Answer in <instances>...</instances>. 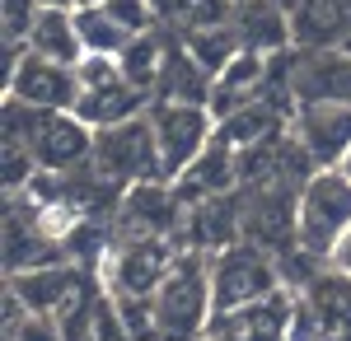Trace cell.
I'll use <instances>...</instances> for the list:
<instances>
[{"mask_svg": "<svg viewBox=\"0 0 351 341\" xmlns=\"http://www.w3.org/2000/svg\"><path fill=\"white\" fill-rule=\"evenodd\" d=\"M328 266H332V271H342V276H351V229L342 234V243L328 253Z\"/></svg>", "mask_w": 351, "mask_h": 341, "instance_id": "31", "label": "cell"}, {"mask_svg": "<svg viewBox=\"0 0 351 341\" xmlns=\"http://www.w3.org/2000/svg\"><path fill=\"white\" fill-rule=\"evenodd\" d=\"M239 150L234 145H225V140H211L206 145V155L192 164L188 173L178 178V197H183V206H192V201H206V197H234L239 192Z\"/></svg>", "mask_w": 351, "mask_h": 341, "instance_id": "17", "label": "cell"}, {"mask_svg": "<svg viewBox=\"0 0 351 341\" xmlns=\"http://www.w3.org/2000/svg\"><path fill=\"white\" fill-rule=\"evenodd\" d=\"M150 103H192V108L211 103V75L192 61V52L178 38H169L164 71H160V84H155V94H150Z\"/></svg>", "mask_w": 351, "mask_h": 341, "instance_id": "19", "label": "cell"}, {"mask_svg": "<svg viewBox=\"0 0 351 341\" xmlns=\"http://www.w3.org/2000/svg\"><path fill=\"white\" fill-rule=\"evenodd\" d=\"M267 89H271V56L239 52L216 79H211V103L206 108H211L216 122H225L230 112H239V108H248L253 99H263Z\"/></svg>", "mask_w": 351, "mask_h": 341, "instance_id": "15", "label": "cell"}, {"mask_svg": "<svg viewBox=\"0 0 351 341\" xmlns=\"http://www.w3.org/2000/svg\"><path fill=\"white\" fill-rule=\"evenodd\" d=\"M234 28H239L243 52L281 56L295 38H291V10H281L276 0H248L234 10Z\"/></svg>", "mask_w": 351, "mask_h": 341, "instance_id": "20", "label": "cell"}, {"mask_svg": "<svg viewBox=\"0 0 351 341\" xmlns=\"http://www.w3.org/2000/svg\"><path fill=\"white\" fill-rule=\"evenodd\" d=\"M211 290H216V314L220 309H243V304H258V299H271L281 286V271H276V257L258 243H234L211 257Z\"/></svg>", "mask_w": 351, "mask_h": 341, "instance_id": "6", "label": "cell"}, {"mask_svg": "<svg viewBox=\"0 0 351 341\" xmlns=\"http://www.w3.org/2000/svg\"><path fill=\"white\" fill-rule=\"evenodd\" d=\"M5 140H19L43 173H80L94 159V131L75 112H47L5 99Z\"/></svg>", "mask_w": 351, "mask_h": 341, "instance_id": "1", "label": "cell"}, {"mask_svg": "<svg viewBox=\"0 0 351 341\" xmlns=\"http://www.w3.org/2000/svg\"><path fill=\"white\" fill-rule=\"evenodd\" d=\"M291 314H295V294L276 290L271 299L258 304L220 309L202 341H291Z\"/></svg>", "mask_w": 351, "mask_h": 341, "instance_id": "12", "label": "cell"}, {"mask_svg": "<svg viewBox=\"0 0 351 341\" xmlns=\"http://www.w3.org/2000/svg\"><path fill=\"white\" fill-rule=\"evenodd\" d=\"M276 5H281V10H295V0H276Z\"/></svg>", "mask_w": 351, "mask_h": 341, "instance_id": "32", "label": "cell"}, {"mask_svg": "<svg viewBox=\"0 0 351 341\" xmlns=\"http://www.w3.org/2000/svg\"><path fill=\"white\" fill-rule=\"evenodd\" d=\"M173 257H178L173 238H117L99 271V290H108L112 299H150L169 276Z\"/></svg>", "mask_w": 351, "mask_h": 341, "instance_id": "5", "label": "cell"}, {"mask_svg": "<svg viewBox=\"0 0 351 341\" xmlns=\"http://www.w3.org/2000/svg\"><path fill=\"white\" fill-rule=\"evenodd\" d=\"M295 103H351V56L304 52L291 75Z\"/></svg>", "mask_w": 351, "mask_h": 341, "instance_id": "16", "label": "cell"}, {"mask_svg": "<svg viewBox=\"0 0 351 341\" xmlns=\"http://www.w3.org/2000/svg\"><path fill=\"white\" fill-rule=\"evenodd\" d=\"M230 5H234V10H239V5H248V0H230Z\"/></svg>", "mask_w": 351, "mask_h": 341, "instance_id": "34", "label": "cell"}, {"mask_svg": "<svg viewBox=\"0 0 351 341\" xmlns=\"http://www.w3.org/2000/svg\"><path fill=\"white\" fill-rule=\"evenodd\" d=\"M56 262H66L61 238L43 225V215H38L33 201L10 197V206H5V276L38 271V266H56Z\"/></svg>", "mask_w": 351, "mask_h": 341, "instance_id": "10", "label": "cell"}, {"mask_svg": "<svg viewBox=\"0 0 351 341\" xmlns=\"http://www.w3.org/2000/svg\"><path fill=\"white\" fill-rule=\"evenodd\" d=\"M5 341H66V327L52 314H24L19 323L5 327Z\"/></svg>", "mask_w": 351, "mask_h": 341, "instance_id": "29", "label": "cell"}, {"mask_svg": "<svg viewBox=\"0 0 351 341\" xmlns=\"http://www.w3.org/2000/svg\"><path fill=\"white\" fill-rule=\"evenodd\" d=\"M351 229V178L342 168H319L309 183L300 187V210H295V238L324 257L342 243Z\"/></svg>", "mask_w": 351, "mask_h": 341, "instance_id": "4", "label": "cell"}, {"mask_svg": "<svg viewBox=\"0 0 351 341\" xmlns=\"http://www.w3.org/2000/svg\"><path fill=\"white\" fill-rule=\"evenodd\" d=\"M304 299L319 314L324 341H351V276L328 266V271H319V281L304 290Z\"/></svg>", "mask_w": 351, "mask_h": 341, "instance_id": "22", "label": "cell"}, {"mask_svg": "<svg viewBox=\"0 0 351 341\" xmlns=\"http://www.w3.org/2000/svg\"><path fill=\"white\" fill-rule=\"evenodd\" d=\"M0 168H5V192H10V197L28 192V183L43 173V168L33 164V155H28L19 140H5V150H0Z\"/></svg>", "mask_w": 351, "mask_h": 341, "instance_id": "27", "label": "cell"}, {"mask_svg": "<svg viewBox=\"0 0 351 341\" xmlns=\"http://www.w3.org/2000/svg\"><path fill=\"white\" fill-rule=\"evenodd\" d=\"M145 112H150V94H141L136 84H127V75L112 79V84L80 89V103H75V117L89 131H108V127H122L132 117H145Z\"/></svg>", "mask_w": 351, "mask_h": 341, "instance_id": "18", "label": "cell"}, {"mask_svg": "<svg viewBox=\"0 0 351 341\" xmlns=\"http://www.w3.org/2000/svg\"><path fill=\"white\" fill-rule=\"evenodd\" d=\"M75 28H80V42H84V56H122L127 42L136 33L112 19L108 10H75Z\"/></svg>", "mask_w": 351, "mask_h": 341, "instance_id": "25", "label": "cell"}, {"mask_svg": "<svg viewBox=\"0 0 351 341\" xmlns=\"http://www.w3.org/2000/svg\"><path fill=\"white\" fill-rule=\"evenodd\" d=\"M28 52L43 56V61H56V66H80L84 42H80V28H75V10H66V5H43L38 24L28 33Z\"/></svg>", "mask_w": 351, "mask_h": 341, "instance_id": "21", "label": "cell"}, {"mask_svg": "<svg viewBox=\"0 0 351 341\" xmlns=\"http://www.w3.org/2000/svg\"><path fill=\"white\" fill-rule=\"evenodd\" d=\"M150 309L160 323V341H202L216 318V290H211V257L178 248L160 290L150 294Z\"/></svg>", "mask_w": 351, "mask_h": 341, "instance_id": "2", "label": "cell"}, {"mask_svg": "<svg viewBox=\"0 0 351 341\" xmlns=\"http://www.w3.org/2000/svg\"><path fill=\"white\" fill-rule=\"evenodd\" d=\"M5 290L24 304L28 314H52V318H61L71 304H80L84 294H89L84 276L71 262H56V266H38V271L5 276Z\"/></svg>", "mask_w": 351, "mask_h": 341, "instance_id": "14", "label": "cell"}, {"mask_svg": "<svg viewBox=\"0 0 351 341\" xmlns=\"http://www.w3.org/2000/svg\"><path fill=\"white\" fill-rule=\"evenodd\" d=\"M117 238H173L183 234V197L173 183H141L127 187L117 201Z\"/></svg>", "mask_w": 351, "mask_h": 341, "instance_id": "8", "label": "cell"}, {"mask_svg": "<svg viewBox=\"0 0 351 341\" xmlns=\"http://www.w3.org/2000/svg\"><path fill=\"white\" fill-rule=\"evenodd\" d=\"M117 24L127 28V33H150L155 19H160V10H155V0H108L104 5Z\"/></svg>", "mask_w": 351, "mask_h": 341, "instance_id": "30", "label": "cell"}, {"mask_svg": "<svg viewBox=\"0 0 351 341\" xmlns=\"http://www.w3.org/2000/svg\"><path fill=\"white\" fill-rule=\"evenodd\" d=\"M5 99L24 108H47V112H75L80 75H75V66H56V61H43L28 52L14 66V75L5 79Z\"/></svg>", "mask_w": 351, "mask_h": 341, "instance_id": "11", "label": "cell"}, {"mask_svg": "<svg viewBox=\"0 0 351 341\" xmlns=\"http://www.w3.org/2000/svg\"><path fill=\"white\" fill-rule=\"evenodd\" d=\"M342 173H347V178H351V155H347V164H342Z\"/></svg>", "mask_w": 351, "mask_h": 341, "instance_id": "33", "label": "cell"}, {"mask_svg": "<svg viewBox=\"0 0 351 341\" xmlns=\"http://www.w3.org/2000/svg\"><path fill=\"white\" fill-rule=\"evenodd\" d=\"M150 127H155V140H160L164 183H178L192 164L206 155V145L216 140L211 108H192V103H150Z\"/></svg>", "mask_w": 351, "mask_h": 341, "instance_id": "7", "label": "cell"}, {"mask_svg": "<svg viewBox=\"0 0 351 341\" xmlns=\"http://www.w3.org/2000/svg\"><path fill=\"white\" fill-rule=\"evenodd\" d=\"M178 42L188 47V52H192V61H197V66H202V71H206L211 79H216L220 71H225V66H230V61H234V56L243 52V42H239V28H234V24L192 28V33H183Z\"/></svg>", "mask_w": 351, "mask_h": 341, "instance_id": "24", "label": "cell"}, {"mask_svg": "<svg viewBox=\"0 0 351 341\" xmlns=\"http://www.w3.org/2000/svg\"><path fill=\"white\" fill-rule=\"evenodd\" d=\"M164 19H173L178 38L192 28H216V24H234V5L230 0H173L164 10Z\"/></svg>", "mask_w": 351, "mask_h": 341, "instance_id": "26", "label": "cell"}, {"mask_svg": "<svg viewBox=\"0 0 351 341\" xmlns=\"http://www.w3.org/2000/svg\"><path fill=\"white\" fill-rule=\"evenodd\" d=\"M291 136L314 168H342L351 155V103H295Z\"/></svg>", "mask_w": 351, "mask_h": 341, "instance_id": "9", "label": "cell"}, {"mask_svg": "<svg viewBox=\"0 0 351 341\" xmlns=\"http://www.w3.org/2000/svg\"><path fill=\"white\" fill-rule=\"evenodd\" d=\"M89 168L117 192L141 183H160L164 164H160V140H155V127H150V112L122 122V127H108V131H94Z\"/></svg>", "mask_w": 351, "mask_h": 341, "instance_id": "3", "label": "cell"}, {"mask_svg": "<svg viewBox=\"0 0 351 341\" xmlns=\"http://www.w3.org/2000/svg\"><path fill=\"white\" fill-rule=\"evenodd\" d=\"M164 52H169V38H164V28L136 33L132 42H127V52L117 56V66H122L127 84H136L141 94H155V84H160V71H164Z\"/></svg>", "mask_w": 351, "mask_h": 341, "instance_id": "23", "label": "cell"}, {"mask_svg": "<svg viewBox=\"0 0 351 341\" xmlns=\"http://www.w3.org/2000/svg\"><path fill=\"white\" fill-rule=\"evenodd\" d=\"M43 14V0H0V24H5V38L10 42H24L28 47V33Z\"/></svg>", "mask_w": 351, "mask_h": 341, "instance_id": "28", "label": "cell"}, {"mask_svg": "<svg viewBox=\"0 0 351 341\" xmlns=\"http://www.w3.org/2000/svg\"><path fill=\"white\" fill-rule=\"evenodd\" d=\"M178 243H183L188 253H206V257H216L225 248L243 243L239 192H234V197H206V201L183 206V234H178Z\"/></svg>", "mask_w": 351, "mask_h": 341, "instance_id": "13", "label": "cell"}]
</instances>
